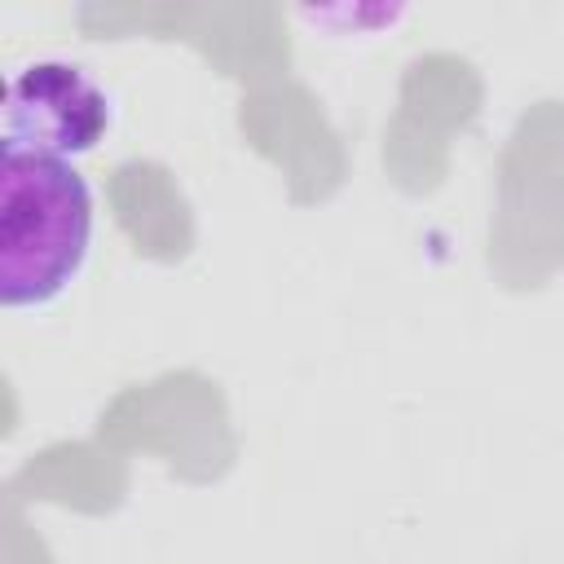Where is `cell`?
Masks as SVG:
<instances>
[{"label": "cell", "instance_id": "cell-1", "mask_svg": "<svg viewBox=\"0 0 564 564\" xmlns=\"http://www.w3.org/2000/svg\"><path fill=\"white\" fill-rule=\"evenodd\" d=\"M97 198L70 159L0 145V304L9 313L62 300L88 256Z\"/></svg>", "mask_w": 564, "mask_h": 564}, {"label": "cell", "instance_id": "cell-2", "mask_svg": "<svg viewBox=\"0 0 564 564\" xmlns=\"http://www.w3.org/2000/svg\"><path fill=\"white\" fill-rule=\"evenodd\" d=\"M115 128V97L70 57H31L4 75L0 145L40 150L53 159L93 154Z\"/></svg>", "mask_w": 564, "mask_h": 564}]
</instances>
